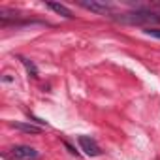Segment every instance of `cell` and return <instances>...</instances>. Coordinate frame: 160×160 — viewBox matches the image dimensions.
Returning <instances> with one entry per match:
<instances>
[{"label":"cell","instance_id":"5","mask_svg":"<svg viewBox=\"0 0 160 160\" xmlns=\"http://www.w3.org/2000/svg\"><path fill=\"white\" fill-rule=\"evenodd\" d=\"M47 8H51L53 12H57L58 15H62V17H66V19H72L73 15H72V12L66 8V6H62V4H55V2H47Z\"/></svg>","mask_w":160,"mask_h":160},{"label":"cell","instance_id":"6","mask_svg":"<svg viewBox=\"0 0 160 160\" xmlns=\"http://www.w3.org/2000/svg\"><path fill=\"white\" fill-rule=\"evenodd\" d=\"M13 128L17 130H23V132H28V134H40L42 128L40 126H34V124H23V122H12Z\"/></svg>","mask_w":160,"mask_h":160},{"label":"cell","instance_id":"2","mask_svg":"<svg viewBox=\"0 0 160 160\" xmlns=\"http://www.w3.org/2000/svg\"><path fill=\"white\" fill-rule=\"evenodd\" d=\"M10 158H13V160H36L38 151L28 147V145H15L10 149Z\"/></svg>","mask_w":160,"mask_h":160},{"label":"cell","instance_id":"4","mask_svg":"<svg viewBox=\"0 0 160 160\" xmlns=\"http://www.w3.org/2000/svg\"><path fill=\"white\" fill-rule=\"evenodd\" d=\"M79 6H83L85 10H91L94 13H100V15H106L111 12V6L104 2H79Z\"/></svg>","mask_w":160,"mask_h":160},{"label":"cell","instance_id":"8","mask_svg":"<svg viewBox=\"0 0 160 160\" xmlns=\"http://www.w3.org/2000/svg\"><path fill=\"white\" fill-rule=\"evenodd\" d=\"M143 32H145L147 36H152V38H158V40H160V28H151V27H149V28H145Z\"/></svg>","mask_w":160,"mask_h":160},{"label":"cell","instance_id":"7","mask_svg":"<svg viewBox=\"0 0 160 160\" xmlns=\"http://www.w3.org/2000/svg\"><path fill=\"white\" fill-rule=\"evenodd\" d=\"M21 62L25 64V68H27V72H28V73H30L32 77H38V68L34 66V62H30L28 58H23V57H21Z\"/></svg>","mask_w":160,"mask_h":160},{"label":"cell","instance_id":"3","mask_svg":"<svg viewBox=\"0 0 160 160\" xmlns=\"http://www.w3.org/2000/svg\"><path fill=\"white\" fill-rule=\"evenodd\" d=\"M77 141H79V145H81V149L85 151V154H89V156H100L102 154V149L98 147V143L92 138H89V136H79Z\"/></svg>","mask_w":160,"mask_h":160},{"label":"cell","instance_id":"1","mask_svg":"<svg viewBox=\"0 0 160 160\" xmlns=\"http://www.w3.org/2000/svg\"><path fill=\"white\" fill-rule=\"evenodd\" d=\"M113 19L122 25H156L160 23V12H152L151 8H138L134 12L113 15Z\"/></svg>","mask_w":160,"mask_h":160}]
</instances>
